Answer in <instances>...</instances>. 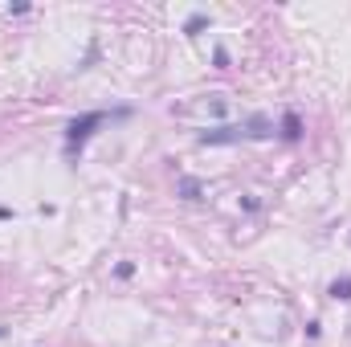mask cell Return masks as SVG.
Instances as JSON below:
<instances>
[{"mask_svg":"<svg viewBox=\"0 0 351 347\" xmlns=\"http://www.w3.org/2000/svg\"><path fill=\"white\" fill-rule=\"evenodd\" d=\"M282 135H286V139H298V135H302V127H298V115H286V119H282Z\"/></svg>","mask_w":351,"mask_h":347,"instance_id":"cell-4","label":"cell"},{"mask_svg":"<svg viewBox=\"0 0 351 347\" xmlns=\"http://www.w3.org/2000/svg\"><path fill=\"white\" fill-rule=\"evenodd\" d=\"M331 298L348 302V298H351V278H335V282H331Z\"/></svg>","mask_w":351,"mask_h":347,"instance_id":"cell-3","label":"cell"},{"mask_svg":"<svg viewBox=\"0 0 351 347\" xmlns=\"http://www.w3.org/2000/svg\"><path fill=\"white\" fill-rule=\"evenodd\" d=\"M102 123H106V110H86V115H78V119L66 127V147L78 152L90 135H94V127H102Z\"/></svg>","mask_w":351,"mask_h":347,"instance_id":"cell-1","label":"cell"},{"mask_svg":"<svg viewBox=\"0 0 351 347\" xmlns=\"http://www.w3.org/2000/svg\"><path fill=\"white\" fill-rule=\"evenodd\" d=\"M200 192H204V188H200V180H192V176H184V180H180V196H184V200H200Z\"/></svg>","mask_w":351,"mask_h":347,"instance_id":"cell-2","label":"cell"}]
</instances>
